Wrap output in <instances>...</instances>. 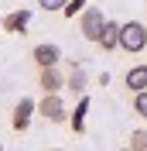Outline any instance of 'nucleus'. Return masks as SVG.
Here are the masks:
<instances>
[{"label":"nucleus","mask_w":147,"mask_h":151,"mask_svg":"<svg viewBox=\"0 0 147 151\" xmlns=\"http://www.w3.org/2000/svg\"><path fill=\"white\" fill-rule=\"evenodd\" d=\"M0 21H4V17H0Z\"/></svg>","instance_id":"16"},{"label":"nucleus","mask_w":147,"mask_h":151,"mask_svg":"<svg viewBox=\"0 0 147 151\" xmlns=\"http://www.w3.org/2000/svg\"><path fill=\"white\" fill-rule=\"evenodd\" d=\"M130 148L133 151H147V131H133L130 134Z\"/></svg>","instance_id":"13"},{"label":"nucleus","mask_w":147,"mask_h":151,"mask_svg":"<svg viewBox=\"0 0 147 151\" xmlns=\"http://www.w3.org/2000/svg\"><path fill=\"white\" fill-rule=\"evenodd\" d=\"M34 110H38V103L24 96V100H21V103L14 106V117H10V127H14L17 134H24V131L31 127V113H34Z\"/></svg>","instance_id":"4"},{"label":"nucleus","mask_w":147,"mask_h":151,"mask_svg":"<svg viewBox=\"0 0 147 151\" xmlns=\"http://www.w3.org/2000/svg\"><path fill=\"white\" fill-rule=\"evenodd\" d=\"M103 24H106V17H103L99 7H86L82 17H79V31H82L86 41H96V38H99V31H103Z\"/></svg>","instance_id":"3"},{"label":"nucleus","mask_w":147,"mask_h":151,"mask_svg":"<svg viewBox=\"0 0 147 151\" xmlns=\"http://www.w3.org/2000/svg\"><path fill=\"white\" fill-rule=\"evenodd\" d=\"M120 48L130 52V55H137L147 48V28L140 21H130V24H120Z\"/></svg>","instance_id":"1"},{"label":"nucleus","mask_w":147,"mask_h":151,"mask_svg":"<svg viewBox=\"0 0 147 151\" xmlns=\"http://www.w3.org/2000/svg\"><path fill=\"white\" fill-rule=\"evenodd\" d=\"M86 113H89V100H86V96H82V100H79V106H75V113H72V117H69V124H72V127H75V131H79V134L86 131Z\"/></svg>","instance_id":"10"},{"label":"nucleus","mask_w":147,"mask_h":151,"mask_svg":"<svg viewBox=\"0 0 147 151\" xmlns=\"http://www.w3.org/2000/svg\"><path fill=\"white\" fill-rule=\"evenodd\" d=\"M38 110H41V117H45L48 124H65L69 120V110H65V103H62L58 93H45V100L38 103Z\"/></svg>","instance_id":"2"},{"label":"nucleus","mask_w":147,"mask_h":151,"mask_svg":"<svg viewBox=\"0 0 147 151\" xmlns=\"http://www.w3.org/2000/svg\"><path fill=\"white\" fill-rule=\"evenodd\" d=\"M31 58L38 62V69H48V65H58L62 62V48L58 45H34Z\"/></svg>","instance_id":"5"},{"label":"nucleus","mask_w":147,"mask_h":151,"mask_svg":"<svg viewBox=\"0 0 147 151\" xmlns=\"http://www.w3.org/2000/svg\"><path fill=\"white\" fill-rule=\"evenodd\" d=\"M65 86H69L72 93H86V69H82V65H75L72 76L65 79Z\"/></svg>","instance_id":"11"},{"label":"nucleus","mask_w":147,"mask_h":151,"mask_svg":"<svg viewBox=\"0 0 147 151\" xmlns=\"http://www.w3.org/2000/svg\"><path fill=\"white\" fill-rule=\"evenodd\" d=\"M38 86H41L45 93H62V89H65V79H62V72H58V65L41 69V76H38Z\"/></svg>","instance_id":"6"},{"label":"nucleus","mask_w":147,"mask_h":151,"mask_svg":"<svg viewBox=\"0 0 147 151\" xmlns=\"http://www.w3.org/2000/svg\"><path fill=\"white\" fill-rule=\"evenodd\" d=\"M65 4H69V0H38V7H41V10H48V14H51V10H62Z\"/></svg>","instance_id":"15"},{"label":"nucleus","mask_w":147,"mask_h":151,"mask_svg":"<svg viewBox=\"0 0 147 151\" xmlns=\"http://www.w3.org/2000/svg\"><path fill=\"white\" fill-rule=\"evenodd\" d=\"M96 45L103 48V52H113V48H120V24L116 21H106L99 31V38H96Z\"/></svg>","instance_id":"7"},{"label":"nucleus","mask_w":147,"mask_h":151,"mask_svg":"<svg viewBox=\"0 0 147 151\" xmlns=\"http://www.w3.org/2000/svg\"><path fill=\"white\" fill-rule=\"evenodd\" d=\"M133 113L147 120V89H140V93L133 96Z\"/></svg>","instance_id":"12"},{"label":"nucleus","mask_w":147,"mask_h":151,"mask_svg":"<svg viewBox=\"0 0 147 151\" xmlns=\"http://www.w3.org/2000/svg\"><path fill=\"white\" fill-rule=\"evenodd\" d=\"M127 89H133V93L147 89V65H133L127 72Z\"/></svg>","instance_id":"9"},{"label":"nucleus","mask_w":147,"mask_h":151,"mask_svg":"<svg viewBox=\"0 0 147 151\" xmlns=\"http://www.w3.org/2000/svg\"><path fill=\"white\" fill-rule=\"evenodd\" d=\"M28 24H31V10H14V14H7V17L0 21V28L10 31V35H24Z\"/></svg>","instance_id":"8"},{"label":"nucleus","mask_w":147,"mask_h":151,"mask_svg":"<svg viewBox=\"0 0 147 151\" xmlns=\"http://www.w3.org/2000/svg\"><path fill=\"white\" fill-rule=\"evenodd\" d=\"M82 10H86V0H69V4L62 7V14L65 17H75V14H82Z\"/></svg>","instance_id":"14"}]
</instances>
